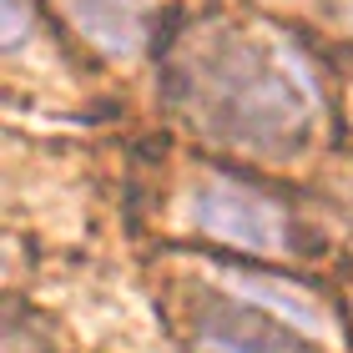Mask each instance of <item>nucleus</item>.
Returning a JSON list of instances; mask_svg holds the SVG:
<instances>
[{
	"mask_svg": "<svg viewBox=\"0 0 353 353\" xmlns=\"http://www.w3.org/2000/svg\"><path fill=\"white\" fill-rule=\"evenodd\" d=\"M212 86L228 96H212V101L232 117L237 132H288L298 121V86L288 66L272 61V51L252 46L243 36H228L212 51Z\"/></svg>",
	"mask_w": 353,
	"mask_h": 353,
	"instance_id": "nucleus-1",
	"label": "nucleus"
},
{
	"mask_svg": "<svg viewBox=\"0 0 353 353\" xmlns=\"http://www.w3.org/2000/svg\"><path fill=\"white\" fill-rule=\"evenodd\" d=\"M202 339L217 353H303L293 343V333H288V323H252V318L232 313V308L207 318Z\"/></svg>",
	"mask_w": 353,
	"mask_h": 353,
	"instance_id": "nucleus-4",
	"label": "nucleus"
},
{
	"mask_svg": "<svg viewBox=\"0 0 353 353\" xmlns=\"http://www.w3.org/2000/svg\"><path fill=\"white\" fill-rule=\"evenodd\" d=\"M61 6L71 26L111 56H132L152 26V0H61Z\"/></svg>",
	"mask_w": 353,
	"mask_h": 353,
	"instance_id": "nucleus-3",
	"label": "nucleus"
},
{
	"mask_svg": "<svg viewBox=\"0 0 353 353\" xmlns=\"http://www.w3.org/2000/svg\"><path fill=\"white\" fill-rule=\"evenodd\" d=\"M192 222L202 232L222 237L248 252H283L293 248V217L258 187H243L232 176H212L192 192Z\"/></svg>",
	"mask_w": 353,
	"mask_h": 353,
	"instance_id": "nucleus-2",
	"label": "nucleus"
},
{
	"mask_svg": "<svg viewBox=\"0 0 353 353\" xmlns=\"http://www.w3.org/2000/svg\"><path fill=\"white\" fill-rule=\"evenodd\" d=\"M232 283H237V293L243 298H252V303H263V308H272L283 318V323H293V328H308V333H318L328 323L323 318V308L303 293V288H293V283H278V278H263V272H232Z\"/></svg>",
	"mask_w": 353,
	"mask_h": 353,
	"instance_id": "nucleus-5",
	"label": "nucleus"
}]
</instances>
